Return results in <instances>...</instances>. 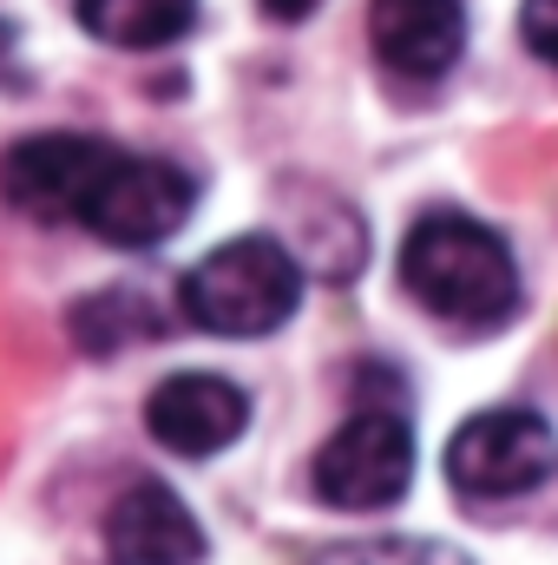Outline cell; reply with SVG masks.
Returning <instances> with one entry per match:
<instances>
[{"instance_id":"1","label":"cell","mask_w":558,"mask_h":565,"mask_svg":"<svg viewBox=\"0 0 558 565\" xmlns=\"http://www.w3.org/2000/svg\"><path fill=\"white\" fill-rule=\"evenodd\" d=\"M401 282L427 316L460 329H493L519 309L513 250L466 211H427L401 244Z\"/></svg>"},{"instance_id":"13","label":"cell","mask_w":558,"mask_h":565,"mask_svg":"<svg viewBox=\"0 0 558 565\" xmlns=\"http://www.w3.org/2000/svg\"><path fill=\"white\" fill-rule=\"evenodd\" d=\"M519 33H526V46L546 66H558V0H526L519 7Z\"/></svg>"},{"instance_id":"11","label":"cell","mask_w":558,"mask_h":565,"mask_svg":"<svg viewBox=\"0 0 558 565\" xmlns=\"http://www.w3.org/2000/svg\"><path fill=\"white\" fill-rule=\"evenodd\" d=\"M73 335H79V349H93V355H112V349H126L132 335H158V316H151V302L132 296V289H99V296H86L79 309H73Z\"/></svg>"},{"instance_id":"14","label":"cell","mask_w":558,"mask_h":565,"mask_svg":"<svg viewBox=\"0 0 558 565\" xmlns=\"http://www.w3.org/2000/svg\"><path fill=\"white\" fill-rule=\"evenodd\" d=\"M257 7H264L270 20H282V26H296V20H309V13H315L322 0H257Z\"/></svg>"},{"instance_id":"10","label":"cell","mask_w":558,"mask_h":565,"mask_svg":"<svg viewBox=\"0 0 558 565\" xmlns=\"http://www.w3.org/2000/svg\"><path fill=\"white\" fill-rule=\"evenodd\" d=\"M73 13L93 40L126 46V53H151V46H171L191 33L197 0H73Z\"/></svg>"},{"instance_id":"2","label":"cell","mask_w":558,"mask_h":565,"mask_svg":"<svg viewBox=\"0 0 558 565\" xmlns=\"http://www.w3.org/2000/svg\"><path fill=\"white\" fill-rule=\"evenodd\" d=\"M178 302L211 335H270L302 302V264L277 237H230L178 282Z\"/></svg>"},{"instance_id":"3","label":"cell","mask_w":558,"mask_h":565,"mask_svg":"<svg viewBox=\"0 0 558 565\" xmlns=\"http://www.w3.org/2000/svg\"><path fill=\"white\" fill-rule=\"evenodd\" d=\"M309 480H315V500L335 513H382L415 480V434L388 408H362L322 440Z\"/></svg>"},{"instance_id":"15","label":"cell","mask_w":558,"mask_h":565,"mask_svg":"<svg viewBox=\"0 0 558 565\" xmlns=\"http://www.w3.org/2000/svg\"><path fill=\"white\" fill-rule=\"evenodd\" d=\"M7 46H13V26H7V20H0V60H7Z\"/></svg>"},{"instance_id":"9","label":"cell","mask_w":558,"mask_h":565,"mask_svg":"<svg viewBox=\"0 0 558 565\" xmlns=\"http://www.w3.org/2000/svg\"><path fill=\"white\" fill-rule=\"evenodd\" d=\"M368 46L395 79H440L466 46V7L460 0H375Z\"/></svg>"},{"instance_id":"6","label":"cell","mask_w":558,"mask_h":565,"mask_svg":"<svg viewBox=\"0 0 558 565\" xmlns=\"http://www.w3.org/2000/svg\"><path fill=\"white\" fill-rule=\"evenodd\" d=\"M119 145L86 139V132H40V139H20L0 151V198L20 211V217H40V224H79L99 171L112 164Z\"/></svg>"},{"instance_id":"5","label":"cell","mask_w":558,"mask_h":565,"mask_svg":"<svg viewBox=\"0 0 558 565\" xmlns=\"http://www.w3.org/2000/svg\"><path fill=\"white\" fill-rule=\"evenodd\" d=\"M191 204H197V191H191V178H184L178 164L112 151V164L99 171V184H93L79 224H86L99 244H112V250H151V244H164V237L191 217Z\"/></svg>"},{"instance_id":"12","label":"cell","mask_w":558,"mask_h":565,"mask_svg":"<svg viewBox=\"0 0 558 565\" xmlns=\"http://www.w3.org/2000/svg\"><path fill=\"white\" fill-rule=\"evenodd\" d=\"M315 565H466V553H453V546H433V540H368V546L322 553Z\"/></svg>"},{"instance_id":"7","label":"cell","mask_w":558,"mask_h":565,"mask_svg":"<svg viewBox=\"0 0 558 565\" xmlns=\"http://www.w3.org/2000/svg\"><path fill=\"white\" fill-rule=\"evenodd\" d=\"M244 422H250V402H244V388L224 382V375H171V382H158L151 402H144L151 440L171 447V454H184V460L224 454V447L244 434Z\"/></svg>"},{"instance_id":"8","label":"cell","mask_w":558,"mask_h":565,"mask_svg":"<svg viewBox=\"0 0 558 565\" xmlns=\"http://www.w3.org/2000/svg\"><path fill=\"white\" fill-rule=\"evenodd\" d=\"M106 559L112 565H204V526L191 520V507L164 480H139L106 513Z\"/></svg>"},{"instance_id":"4","label":"cell","mask_w":558,"mask_h":565,"mask_svg":"<svg viewBox=\"0 0 558 565\" xmlns=\"http://www.w3.org/2000/svg\"><path fill=\"white\" fill-rule=\"evenodd\" d=\"M558 467L552 427L533 408H486L447 440V480L466 500H519Z\"/></svg>"}]
</instances>
